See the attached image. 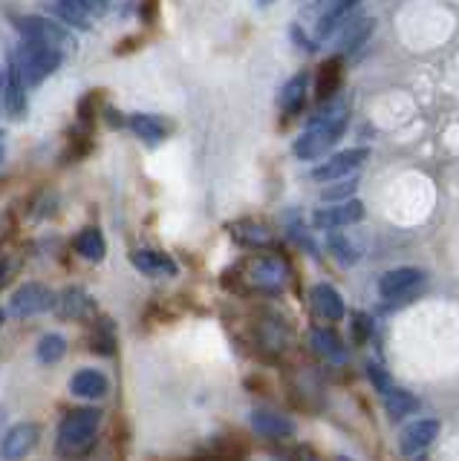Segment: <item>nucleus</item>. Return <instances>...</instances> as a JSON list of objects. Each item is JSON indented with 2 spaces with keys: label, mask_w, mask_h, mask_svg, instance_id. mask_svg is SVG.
<instances>
[{
  "label": "nucleus",
  "mask_w": 459,
  "mask_h": 461,
  "mask_svg": "<svg viewBox=\"0 0 459 461\" xmlns=\"http://www.w3.org/2000/svg\"><path fill=\"white\" fill-rule=\"evenodd\" d=\"M286 280H289V268L286 259L275 254H257L252 259H243L240 266H232L223 274V285L228 292L246 294V292H283Z\"/></svg>",
  "instance_id": "1"
},
{
  "label": "nucleus",
  "mask_w": 459,
  "mask_h": 461,
  "mask_svg": "<svg viewBox=\"0 0 459 461\" xmlns=\"http://www.w3.org/2000/svg\"><path fill=\"white\" fill-rule=\"evenodd\" d=\"M350 122V104L347 101H324V107L312 115V122L307 127V133H300V139L295 141V156L298 158H318L321 153H326L333 144L344 136Z\"/></svg>",
  "instance_id": "2"
},
{
  "label": "nucleus",
  "mask_w": 459,
  "mask_h": 461,
  "mask_svg": "<svg viewBox=\"0 0 459 461\" xmlns=\"http://www.w3.org/2000/svg\"><path fill=\"white\" fill-rule=\"evenodd\" d=\"M98 421H102V412L96 407L69 410L59 427V453L67 458H78L84 453H90L96 444Z\"/></svg>",
  "instance_id": "3"
},
{
  "label": "nucleus",
  "mask_w": 459,
  "mask_h": 461,
  "mask_svg": "<svg viewBox=\"0 0 459 461\" xmlns=\"http://www.w3.org/2000/svg\"><path fill=\"white\" fill-rule=\"evenodd\" d=\"M12 61H15L23 84L35 86V84H41L47 76H52V72L61 67V52L47 47V43H38V41L23 38L18 43V52H15V58H12Z\"/></svg>",
  "instance_id": "4"
},
{
  "label": "nucleus",
  "mask_w": 459,
  "mask_h": 461,
  "mask_svg": "<svg viewBox=\"0 0 459 461\" xmlns=\"http://www.w3.org/2000/svg\"><path fill=\"white\" fill-rule=\"evenodd\" d=\"M422 283H425V271L422 268H413V266L393 268L379 280V294L384 300H393V306H399V303L413 300L416 292L422 288Z\"/></svg>",
  "instance_id": "5"
},
{
  "label": "nucleus",
  "mask_w": 459,
  "mask_h": 461,
  "mask_svg": "<svg viewBox=\"0 0 459 461\" xmlns=\"http://www.w3.org/2000/svg\"><path fill=\"white\" fill-rule=\"evenodd\" d=\"M55 306V292L44 283H23L15 294L9 297V312L18 317H32L50 312Z\"/></svg>",
  "instance_id": "6"
},
{
  "label": "nucleus",
  "mask_w": 459,
  "mask_h": 461,
  "mask_svg": "<svg viewBox=\"0 0 459 461\" xmlns=\"http://www.w3.org/2000/svg\"><path fill=\"white\" fill-rule=\"evenodd\" d=\"M15 26L21 29V35H23V38L38 41V43H47V47L59 50V52H61V47H69V43H73V35H69L61 23H55V21H50V18H41V14H30V18H18Z\"/></svg>",
  "instance_id": "7"
},
{
  "label": "nucleus",
  "mask_w": 459,
  "mask_h": 461,
  "mask_svg": "<svg viewBox=\"0 0 459 461\" xmlns=\"http://www.w3.org/2000/svg\"><path fill=\"white\" fill-rule=\"evenodd\" d=\"M370 158L367 148H350V150H341L335 156H329L326 162H321L318 167L312 170V179L315 182H333V179H347L350 173H355L364 162Z\"/></svg>",
  "instance_id": "8"
},
{
  "label": "nucleus",
  "mask_w": 459,
  "mask_h": 461,
  "mask_svg": "<svg viewBox=\"0 0 459 461\" xmlns=\"http://www.w3.org/2000/svg\"><path fill=\"white\" fill-rule=\"evenodd\" d=\"M362 220H364V205L358 199H347V202H335V205L318 208L312 216V225L321 230H333V228H350Z\"/></svg>",
  "instance_id": "9"
},
{
  "label": "nucleus",
  "mask_w": 459,
  "mask_h": 461,
  "mask_svg": "<svg viewBox=\"0 0 459 461\" xmlns=\"http://www.w3.org/2000/svg\"><path fill=\"white\" fill-rule=\"evenodd\" d=\"M38 438H41L38 424H30V421L15 424L4 436V441H0V458H4V461H21V458H26L35 450Z\"/></svg>",
  "instance_id": "10"
},
{
  "label": "nucleus",
  "mask_w": 459,
  "mask_h": 461,
  "mask_svg": "<svg viewBox=\"0 0 459 461\" xmlns=\"http://www.w3.org/2000/svg\"><path fill=\"white\" fill-rule=\"evenodd\" d=\"M252 427L257 436H263L269 441H286L295 436V421H289L286 415H280L275 410H266V407L252 410Z\"/></svg>",
  "instance_id": "11"
},
{
  "label": "nucleus",
  "mask_w": 459,
  "mask_h": 461,
  "mask_svg": "<svg viewBox=\"0 0 459 461\" xmlns=\"http://www.w3.org/2000/svg\"><path fill=\"white\" fill-rule=\"evenodd\" d=\"M439 436V421L436 418H419V421H410L405 429H401L399 438V450L405 456H413L425 450L427 444H434V438Z\"/></svg>",
  "instance_id": "12"
},
{
  "label": "nucleus",
  "mask_w": 459,
  "mask_h": 461,
  "mask_svg": "<svg viewBox=\"0 0 459 461\" xmlns=\"http://www.w3.org/2000/svg\"><path fill=\"white\" fill-rule=\"evenodd\" d=\"M4 107L9 113V119H15L21 122L23 115H26V84L21 78V72L15 67V61L9 58V64H6V81H4Z\"/></svg>",
  "instance_id": "13"
},
{
  "label": "nucleus",
  "mask_w": 459,
  "mask_h": 461,
  "mask_svg": "<svg viewBox=\"0 0 459 461\" xmlns=\"http://www.w3.org/2000/svg\"><path fill=\"white\" fill-rule=\"evenodd\" d=\"M309 303H312V312L318 314L321 321H326V323H335V321H341L344 314H347L341 294L335 292L333 285H326V283L312 288V292H309Z\"/></svg>",
  "instance_id": "14"
},
{
  "label": "nucleus",
  "mask_w": 459,
  "mask_h": 461,
  "mask_svg": "<svg viewBox=\"0 0 459 461\" xmlns=\"http://www.w3.org/2000/svg\"><path fill=\"white\" fill-rule=\"evenodd\" d=\"M55 306H59V317H64V321H84V317H90L96 312L93 297L76 285L64 288L61 294H55Z\"/></svg>",
  "instance_id": "15"
},
{
  "label": "nucleus",
  "mask_w": 459,
  "mask_h": 461,
  "mask_svg": "<svg viewBox=\"0 0 459 461\" xmlns=\"http://www.w3.org/2000/svg\"><path fill=\"white\" fill-rule=\"evenodd\" d=\"M228 234H232V240L237 245H243V249H257V251H266V249H271V242H275L266 225L252 222V220L232 222L228 225Z\"/></svg>",
  "instance_id": "16"
},
{
  "label": "nucleus",
  "mask_w": 459,
  "mask_h": 461,
  "mask_svg": "<svg viewBox=\"0 0 459 461\" xmlns=\"http://www.w3.org/2000/svg\"><path fill=\"white\" fill-rule=\"evenodd\" d=\"M131 263L142 274H148V277H177V274H179L174 259H170L168 254H162V251H133Z\"/></svg>",
  "instance_id": "17"
},
{
  "label": "nucleus",
  "mask_w": 459,
  "mask_h": 461,
  "mask_svg": "<svg viewBox=\"0 0 459 461\" xmlns=\"http://www.w3.org/2000/svg\"><path fill=\"white\" fill-rule=\"evenodd\" d=\"M107 389H110L107 375L98 369H78L73 378H69V393L78 398H105Z\"/></svg>",
  "instance_id": "18"
},
{
  "label": "nucleus",
  "mask_w": 459,
  "mask_h": 461,
  "mask_svg": "<svg viewBox=\"0 0 459 461\" xmlns=\"http://www.w3.org/2000/svg\"><path fill=\"white\" fill-rule=\"evenodd\" d=\"M307 86H309L307 72H298V76H292L289 81H286V86L280 90V98H278L286 119H295V115L304 110V104H307Z\"/></svg>",
  "instance_id": "19"
},
{
  "label": "nucleus",
  "mask_w": 459,
  "mask_h": 461,
  "mask_svg": "<svg viewBox=\"0 0 459 461\" xmlns=\"http://www.w3.org/2000/svg\"><path fill=\"white\" fill-rule=\"evenodd\" d=\"M344 23H347V26H344V32L335 41L338 58L344 52H355L372 35V26H376V21H372V18H355V21H344Z\"/></svg>",
  "instance_id": "20"
},
{
  "label": "nucleus",
  "mask_w": 459,
  "mask_h": 461,
  "mask_svg": "<svg viewBox=\"0 0 459 461\" xmlns=\"http://www.w3.org/2000/svg\"><path fill=\"white\" fill-rule=\"evenodd\" d=\"M93 12H102L93 0H59V4H55V14H59L64 23L78 26V29H90Z\"/></svg>",
  "instance_id": "21"
},
{
  "label": "nucleus",
  "mask_w": 459,
  "mask_h": 461,
  "mask_svg": "<svg viewBox=\"0 0 459 461\" xmlns=\"http://www.w3.org/2000/svg\"><path fill=\"white\" fill-rule=\"evenodd\" d=\"M341 81H344V61L335 55L329 58L326 64H321L318 69V101H333L341 90Z\"/></svg>",
  "instance_id": "22"
},
{
  "label": "nucleus",
  "mask_w": 459,
  "mask_h": 461,
  "mask_svg": "<svg viewBox=\"0 0 459 461\" xmlns=\"http://www.w3.org/2000/svg\"><path fill=\"white\" fill-rule=\"evenodd\" d=\"M90 352L110 357L116 352V326H113L110 317H96V323L90 329Z\"/></svg>",
  "instance_id": "23"
},
{
  "label": "nucleus",
  "mask_w": 459,
  "mask_h": 461,
  "mask_svg": "<svg viewBox=\"0 0 459 461\" xmlns=\"http://www.w3.org/2000/svg\"><path fill=\"white\" fill-rule=\"evenodd\" d=\"M127 124H131L133 133L145 144H151V148H156V144H160L168 133L165 122L160 119V115H151V113H136V115H131V122Z\"/></svg>",
  "instance_id": "24"
},
{
  "label": "nucleus",
  "mask_w": 459,
  "mask_h": 461,
  "mask_svg": "<svg viewBox=\"0 0 459 461\" xmlns=\"http://www.w3.org/2000/svg\"><path fill=\"white\" fill-rule=\"evenodd\" d=\"M312 349L318 352L321 357H326V360H335V364L347 357V349H344V340L338 338V331L326 329V326L312 331Z\"/></svg>",
  "instance_id": "25"
},
{
  "label": "nucleus",
  "mask_w": 459,
  "mask_h": 461,
  "mask_svg": "<svg viewBox=\"0 0 459 461\" xmlns=\"http://www.w3.org/2000/svg\"><path fill=\"white\" fill-rule=\"evenodd\" d=\"M73 245L84 259H90V263H98V259H105V254H107L105 234L98 228H84Z\"/></svg>",
  "instance_id": "26"
},
{
  "label": "nucleus",
  "mask_w": 459,
  "mask_h": 461,
  "mask_svg": "<svg viewBox=\"0 0 459 461\" xmlns=\"http://www.w3.org/2000/svg\"><path fill=\"white\" fill-rule=\"evenodd\" d=\"M384 407H387V415L393 418V421H401V418H408L413 412H419V398L410 395L408 389H390V393L384 395Z\"/></svg>",
  "instance_id": "27"
},
{
  "label": "nucleus",
  "mask_w": 459,
  "mask_h": 461,
  "mask_svg": "<svg viewBox=\"0 0 459 461\" xmlns=\"http://www.w3.org/2000/svg\"><path fill=\"white\" fill-rule=\"evenodd\" d=\"M358 4H362V0H333L329 9L324 12L321 23H318V38H326L329 32H335L338 23L350 21V12L358 9Z\"/></svg>",
  "instance_id": "28"
},
{
  "label": "nucleus",
  "mask_w": 459,
  "mask_h": 461,
  "mask_svg": "<svg viewBox=\"0 0 459 461\" xmlns=\"http://www.w3.org/2000/svg\"><path fill=\"white\" fill-rule=\"evenodd\" d=\"M38 360L41 364H59V360L67 355V340L61 335H44L38 340Z\"/></svg>",
  "instance_id": "29"
},
{
  "label": "nucleus",
  "mask_w": 459,
  "mask_h": 461,
  "mask_svg": "<svg viewBox=\"0 0 459 461\" xmlns=\"http://www.w3.org/2000/svg\"><path fill=\"white\" fill-rule=\"evenodd\" d=\"M326 249L333 254L341 266H355L358 263V251L350 245V237H341V234H333L326 240Z\"/></svg>",
  "instance_id": "30"
},
{
  "label": "nucleus",
  "mask_w": 459,
  "mask_h": 461,
  "mask_svg": "<svg viewBox=\"0 0 459 461\" xmlns=\"http://www.w3.org/2000/svg\"><path fill=\"white\" fill-rule=\"evenodd\" d=\"M358 187V179L355 176H347V179H341L338 185H333V187H324V199L326 202H347L350 196H353V191Z\"/></svg>",
  "instance_id": "31"
},
{
  "label": "nucleus",
  "mask_w": 459,
  "mask_h": 461,
  "mask_svg": "<svg viewBox=\"0 0 459 461\" xmlns=\"http://www.w3.org/2000/svg\"><path fill=\"white\" fill-rule=\"evenodd\" d=\"M367 378H370V384L379 389L381 395H387L393 389V381H390V375H387L379 364H367Z\"/></svg>",
  "instance_id": "32"
},
{
  "label": "nucleus",
  "mask_w": 459,
  "mask_h": 461,
  "mask_svg": "<svg viewBox=\"0 0 459 461\" xmlns=\"http://www.w3.org/2000/svg\"><path fill=\"white\" fill-rule=\"evenodd\" d=\"M370 335H372V317L353 314V340L355 343H367Z\"/></svg>",
  "instance_id": "33"
},
{
  "label": "nucleus",
  "mask_w": 459,
  "mask_h": 461,
  "mask_svg": "<svg viewBox=\"0 0 459 461\" xmlns=\"http://www.w3.org/2000/svg\"><path fill=\"white\" fill-rule=\"evenodd\" d=\"M292 234H295V240H298V245H304V249L309 251V254H315V245H312V240H309V234L300 225H292Z\"/></svg>",
  "instance_id": "34"
},
{
  "label": "nucleus",
  "mask_w": 459,
  "mask_h": 461,
  "mask_svg": "<svg viewBox=\"0 0 459 461\" xmlns=\"http://www.w3.org/2000/svg\"><path fill=\"white\" fill-rule=\"evenodd\" d=\"M107 122H110V127H122L124 124L122 113H116V110H107Z\"/></svg>",
  "instance_id": "35"
},
{
  "label": "nucleus",
  "mask_w": 459,
  "mask_h": 461,
  "mask_svg": "<svg viewBox=\"0 0 459 461\" xmlns=\"http://www.w3.org/2000/svg\"><path fill=\"white\" fill-rule=\"evenodd\" d=\"M6 277H9V263H6V259H0V288H4Z\"/></svg>",
  "instance_id": "36"
},
{
  "label": "nucleus",
  "mask_w": 459,
  "mask_h": 461,
  "mask_svg": "<svg viewBox=\"0 0 459 461\" xmlns=\"http://www.w3.org/2000/svg\"><path fill=\"white\" fill-rule=\"evenodd\" d=\"M93 4H96L98 9H102V12H105V9H107V6L113 4V0H93Z\"/></svg>",
  "instance_id": "37"
},
{
  "label": "nucleus",
  "mask_w": 459,
  "mask_h": 461,
  "mask_svg": "<svg viewBox=\"0 0 459 461\" xmlns=\"http://www.w3.org/2000/svg\"><path fill=\"white\" fill-rule=\"evenodd\" d=\"M257 4H261V6H269V4H271V0H257Z\"/></svg>",
  "instance_id": "38"
},
{
  "label": "nucleus",
  "mask_w": 459,
  "mask_h": 461,
  "mask_svg": "<svg viewBox=\"0 0 459 461\" xmlns=\"http://www.w3.org/2000/svg\"><path fill=\"white\" fill-rule=\"evenodd\" d=\"M335 461H353V458H347V456H338Z\"/></svg>",
  "instance_id": "39"
},
{
  "label": "nucleus",
  "mask_w": 459,
  "mask_h": 461,
  "mask_svg": "<svg viewBox=\"0 0 459 461\" xmlns=\"http://www.w3.org/2000/svg\"><path fill=\"white\" fill-rule=\"evenodd\" d=\"M0 326H4V309H0Z\"/></svg>",
  "instance_id": "40"
},
{
  "label": "nucleus",
  "mask_w": 459,
  "mask_h": 461,
  "mask_svg": "<svg viewBox=\"0 0 459 461\" xmlns=\"http://www.w3.org/2000/svg\"><path fill=\"white\" fill-rule=\"evenodd\" d=\"M419 461H425V458H419Z\"/></svg>",
  "instance_id": "41"
}]
</instances>
